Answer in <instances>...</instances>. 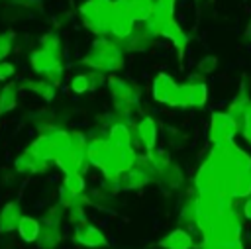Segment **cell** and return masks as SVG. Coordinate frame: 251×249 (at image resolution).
<instances>
[{
  "label": "cell",
  "mask_w": 251,
  "mask_h": 249,
  "mask_svg": "<svg viewBox=\"0 0 251 249\" xmlns=\"http://www.w3.org/2000/svg\"><path fill=\"white\" fill-rule=\"evenodd\" d=\"M82 65L90 67L92 71H100V73L120 71L124 67V51L116 41L100 37L92 43L88 55L82 59Z\"/></svg>",
  "instance_id": "1"
},
{
  "label": "cell",
  "mask_w": 251,
  "mask_h": 249,
  "mask_svg": "<svg viewBox=\"0 0 251 249\" xmlns=\"http://www.w3.org/2000/svg\"><path fill=\"white\" fill-rule=\"evenodd\" d=\"M90 88H92V84H90V75H88V73L73 76V80H71V90H73L75 94H84V92L90 90Z\"/></svg>",
  "instance_id": "34"
},
{
  "label": "cell",
  "mask_w": 251,
  "mask_h": 249,
  "mask_svg": "<svg viewBox=\"0 0 251 249\" xmlns=\"http://www.w3.org/2000/svg\"><path fill=\"white\" fill-rule=\"evenodd\" d=\"M22 210L18 202H8L2 212H0V231L2 233H10L14 229H18V224L22 220Z\"/></svg>",
  "instance_id": "18"
},
{
  "label": "cell",
  "mask_w": 251,
  "mask_h": 249,
  "mask_svg": "<svg viewBox=\"0 0 251 249\" xmlns=\"http://www.w3.org/2000/svg\"><path fill=\"white\" fill-rule=\"evenodd\" d=\"M169 106L180 108V110H182V108H188V106H190V84H180V86H176L175 94L171 96Z\"/></svg>",
  "instance_id": "30"
},
{
  "label": "cell",
  "mask_w": 251,
  "mask_h": 249,
  "mask_svg": "<svg viewBox=\"0 0 251 249\" xmlns=\"http://www.w3.org/2000/svg\"><path fill=\"white\" fill-rule=\"evenodd\" d=\"M29 63H31V69L33 73L41 75L45 80L53 82L55 86L61 82V76H63V65L57 57H53L51 53L43 51V49H35L31 55H29Z\"/></svg>",
  "instance_id": "6"
},
{
  "label": "cell",
  "mask_w": 251,
  "mask_h": 249,
  "mask_svg": "<svg viewBox=\"0 0 251 249\" xmlns=\"http://www.w3.org/2000/svg\"><path fill=\"white\" fill-rule=\"evenodd\" d=\"M16 73V67L12 63H6V61H0V80H8L12 78Z\"/></svg>",
  "instance_id": "38"
},
{
  "label": "cell",
  "mask_w": 251,
  "mask_h": 249,
  "mask_svg": "<svg viewBox=\"0 0 251 249\" xmlns=\"http://www.w3.org/2000/svg\"><path fill=\"white\" fill-rule=\"evenodd\" d=\"M47 137L51 139V143L57 149V153H63V151H67L71 147V133L65 131V129H59V127L51 129V131H47Z\"/></svg>",
  "instance_id": "29"
},
{
  "label": "cell",
  "mask_w": 251,
  "mask_h": 249,
  "mask_svg": "<svg viewBox=\"0 0 251 249\" xmlns=\"http://www.w3.org/2000/svg\"><path fill=\"white\" fill-rule=\"evenodd\" d=\"M14 167H16L18 173H39L41 174L49 169V161H43L37 155H33L29 149H25L24 153L18 155Z\"/></svg>",
  "instance_id": "13"
},
{
  "label": "cell",
  "mask_w": 251,
  "mask_h": 249,
  "mask_svg": "<svg viewBox=\"0 0 251 249\" xmlns=\"http://www.w3.org/2000/svg\"><path fill=\"white\" fill-rule=\"evenodd\" d=\"M198 229L202 231L204 241H231V239H239L243 231V224H241V218L233 212V214L220 216L212 222L200 224Z\"/></svg>",
  "instance_id": "2"
},
{
  "label": "cell",
  "mask_w": 251,
  "mask_h": 249,
  "mask_svg": "<svg viewBox=\"0 0 251 249\" xmlns=\"http://www.w3.org/2000/svg\"><path fill=\"white\" fill-rule=\"evenodd\" d=\"M18 104V92L14 84H8L4 88H0V114L14 110Z\"/></svg>",
  "instance_id": "28"
},
{
  "label": "cell",
  "mask_w": 251,
  "mask_h": 249,
  "mask_svg": "<svg viewBox=\"0 0 251 249\" xmlns=\"http://www.w3.org/2000/svg\"><path fill=\"white\" fill-rule=\"evenodd\" d=\"M75 241L80 243L82 247H102L108 243L102 229H98L90 224H82V225L75 227Z\"/></svg>",
  "instance_id": "12"
},
{
  "label": "cell",
  "mask_w": 251,
  "mask_h": 249,
  "mask_svg": "<svg viewBox=\"0 0 251 249\" xmlns=\"http://www.w3.org/2000/svg\"><path fill=\"white\" fill-rule=\"evenodd\" d=\"M178 84H175V80L167 75V73H159L153 80V98L157 102H163V104H169L171 102V96L175 94Z\"/></svg>",
  "instance_id": "15"
},
{
  "label": "cell",
  "mask_w": 251,
  "mask_h": 249,
  "mask_svg": "<svg viewBox=\"0 0 251 249\" xmlns=\"http://www.w3.org/2000/svg\"><path fill=\"white\" fill-rule=\"evenodd\" d=\"M27 90H31L33 94H37V96H41L43 100H53L55 98V94H57V86L53 84V82H49V80H45V78H35V80H29V82H25L24 84Z\"/></svg>",
  "instance_id": "23"
},
{
  "label": "cell",
  "mask_w": 251,
  "mask_h": 249,
  "mask_svg": "<svg viewBox=\"0 0 251 249\" xmlns=\"http://www.w3.org/2000/svg\"><path fill=\"white\" fill-rule=\"evenodd\" d=\"M159 245L163 249H194V239H192V235L186 229L176 227L171 233H167L159 241Z\"/></svg>",
  "instance_id": "16"
},
{
  "label": "cell",
  "mask_w": 251,
  "mask_h": 249,
  "mask_svg": "<svg viewBox=\"0 0 251 249\" xmlns=\"http://www.w3.org/2000/svg\"><path fill=\"white\" fill-rule=\"evenodd\" d=\"M147 182H149V174H147L141 167H133V169L126 171V173L120 176V180H118L120 188H124V190L141 188V186H145Z\"/></svg>",
  "instance_id": "20"
},
{
  "label": "cell",
  "mask_w": 251,
  "mask_h": 249,
  "mask_svg": "<svg viewBox=\"0 0 251 249\" xmlns=\"http://www.w3.org/2000/svg\"><path fill=\"white\" fill-rule=\"evenodd\" d=\"M241 108H243V112H241V120H239L241 133H243L245 141L251 145V100H249L245 94H241Z\"/></svg>",
  "instance_id": "27"
},
{
  "label": "cell",
  "mask_w": 251,
  "mask_h": 249,
  "mask_svg": "<svg viewBox=\"0 0 251 249\" xmlns=\"http://www.w3.org/2000/svg\"><path fill=\"white\" fill-rule=\"evenodd\" d=\"M216 65H218V59L216 57H204L200 63H198V69L202 71V73H212L214 69H216Z\"/></svg>",
  "instance_id": "37"
},
{
  "label": "cell",
  "mask_w": 251,
  "mask_h": 249,
  "mask_svg": "<svg viewBox=\"0 0 251 249\" xmlns=\"http://www.w3.org/2000/svg\"><path fill=\"white\" fill-rule=\"evenodd\" d=\"M57 167H61L65 171V174L69 173H80L84 167H86V149H73L69 147L67 151L59 153L57 159H55Z\"/></svg>",
  "instance_id": "10"
},
{
  "label": "cell",
  "mask_w": 251,
  "mask_h": 249,
  "mask_svg": "<svg viewBox=\"0 0 251 249\" xmlns=\"http://www.w3.org/2000/svg\"><path fill=\"white\" fill-rule=\"evenodd\" d=\"M27 149H29L33 155H37L39 159H43V161H55V159H57V155H59V153H57V149L53 147L51 139L47 137V133H43V135L35 137Z\"/></svg>",
  "instance_id": "21"
},
{
  "label": "cell",
  "mask_w": 251,
  "mask_h": 249,
  "mask_svg": "<svg viewBox=\"0 0 251 249\" xmlns=\"http://www.w3.org/2000/svg\"><path fill=\"white\" fill-rule=\"evenodd\" d=\"M41 49L47 51V53H51L59 61L63 59V43H61V37L55 31H49V33H45L41 37Z\"/></svg>",
  "instance_id": "25"
},
{
  "label": "cell",
  "mask_w": 251,
  "mask_h": 249,
  "mask_svg": "<svg viewBox=\"0 0 251 249\" xmlns=\"http://www.w3.org/2000/svg\"><path fill=\"white\" fill-rule=\"evenodd\" d=\"M135 165H137V153L131 147H126V149H114L112 147V155L106 161V165L102 167V174L108 182H118L120 176L126 171L133 169Z\"/></svg>",
  "instance_id": "5"
},
{
  "label": "cell",
  "mask_w": 251,
  "mask_h": 249,
  "mask_svg": "<svg viewBox=\"0 0 251 249\" xmlns=\"http://www.w3.org/2000/svg\"><path fill=\"white\" fill-rule=\"evenodd\" d=\"M173 8H175V0H155L153 12L145 22V29L149 31V35L153 37L161 35L163 27L173 22Z\"/></svg>",
  "instance_id": "9"
},
{
  "label": "cell",
  "mask_w": 251,
  "mask_h": 249,
  "mask_svg": "<svg viewBox=\"0 0 251 249\" xmlns=\"http://www.w3.org/2000/svg\"><path fill=\"white\" fill-rule=\"evenodd\" d=\"M200 249H245L241 239H231V241H204Z\"/></svg>",
  "instance_id": "33"
},
{
  "label": "cell",
  "mask_w": 251,
  "mask_h": 249,
  "mask_svg": "<svg viewBox=\"0 0 251 249\" xmlns=\"http://www.w3.org/2000/svg\"><path fill=\"white\" fill-rule=\"evenodd\" d=\"M237 122L224 112H214L210 118V141L214 145H226L233 143V137L237 133Z\"/></svg>",
  "instance_id": "7"
},
{
  "label": "cell",
  "mask_w": 251,
  "mask_h": 249,
  "mask_svg": "<svg viewBox=\"0 0 251 249\" xmlns=\"http://www.w3.org/2000/svg\"><path fill=\"white\" fill-rule=\"evenodd\" d=\"M112 12H114V2L112 0H86L78 8L82 24L98 35L108 33Z\"/></svg>",
  "instance_id": "3"
},
{
  "label": "cell",
  "mask_w": 251,
  "mask_h": 249,
  "mask_svg": "<svg viewBox=\"0 0 251 249\" xmlns=\"http://www.w3.org/2000/svg\"><path fill=\"white\" fill-rule=\"evenodd\" d=\"M12 51V37L6 33H0V61H4Z\"/></svg>",
  "instance_id": "36"
},
{
  "label": "cell",
  "mask_w": 251,
  "mask_h": 249,
  "mask_svg": "<svg viewBox=\"0 0 251 249\" xmlns=\"http://www.w3.org/2000/svg\"><path fill=\"white\" fill-rule=\"evenodd\" d=\"M63 186H67L75 194H84V190H86V182H84V176L80 173H69V174H65Z\"/></svg>",
  "instance_id": "32"
},
{
  "label": "cell",
  "mask_w": 251,
  "mask_h": 249,
  "mask_svg": "<svg viewBox=\"0 0 251 249\" xmlns=\"http://www.w3.org/2000/svg\"><path fill=\"white\" fill-rule=\"evenodd\" d=\"M112 155V145L108 143L106 137H94L86 143V161L98 169L106 165V161Z\"/></svg>",
  "instance_id": "11"
},
{
  "label": "cell",
  "mask_w": 251,
  "mask_h": 249,
  "mask_svg": "<svg viewBox=\"0 0 251 249\" xmlns=\"http://www.w3.org/2000/svg\"><path fill=\"white\" fill-rule=\"evenodd\" d=\"M133 20L129 16V0H116L114 2V12L110 18V27L108 31L118 39L124 41L133 33Z\"/></svg>",
  "instance_id": "8"
},
{
  "label": "cell",
  "mask_w": 251,
  "mask_h": 249,
  "mask_svg": "<svg viewBox=\"0 0 251 249\" xmlns=\"http://www.w3.org/2000/svg\"><path fill=\"white\" fill-rule=\"evenodd\" d=\"M243 218L251 222V198H247L245 204H243Z\"/></svg>",
  "instance_id": "39"
},
{
  "label": "cell",
  "mask_w": 251,
  "mask_h": 249,
  "mask_svg": "<svg viewBox=\"0 0 251 249\" xmlns=\"http://www.w3.org/2000/svg\"><path fill=\"white\" fill-rule=\"evenodd\" d=\"M137 139L139 143L147 149V151H153L155 145H157V124L151 116H145L137 122Z\"/></svg>",
  "instance_id": "14"
},
{
  "label": "cell",
  "mask_w": 251,
  "mask_h": 249,
  "mask_svg": "<svg viewBox=\"0 0 251 249\" xmlns=\"http://www.w3.org/2000/svg\"><path fill=\"white\" fill-rule=\"evenodd\" d=\"M108 88H110V94H112L116 112H120V114H129V112L137 106V102H139V88H137L135 84L112 76V78L108 80Z\"/></svg>",
  "instance_id": "4"
},
{
  "label": "cell",
  "mask_w": 251,
  "mask_h": 249,
  "mask_svg": "<svg viewBox=\"0 0 251 249\" xmlns=\"http://www.w3.org/2000/svg\"><path fill=\"white\" fill-rule=\"evenodd\" d=\"M251 196V171L237 173L233 182V198H249Z\"/></svg>",
  "instance_id": "26"
},
{
  "label": "cell",
  "mask_w": 251,
  "mask_h": 249,
  "mask_svg": "<svg viewBox=\"0 0 251 249\" xmlns=\"http://www.w3.org/2000/svg\"><path fill=\"white\" fill-rule=\"evenodd\" d=\"M69 220H71L75 225H82V224H86L84 206H76V208H71V210H69Z\"/></svg>",
  "instance_id": "35"
},
{
  "label": "cell",
  "mask_w": 251,
  "mask_h": 249,
  "mask_svg": "<svg viewBox=\"0 0 251 249\" xmlns=\"http://www.w3.org/2000/svg\"><path fill=\"white\" fill-rule=\"evenodd\" d=\"M108 143L114 147V149H126V147H131V129L127 127V124L124 122H114L108 129V135H106Z\"/></svg>",
  "instance_id": "17"
},
{
  "label": "cell",
  "mask_w": 251,
  "mask_h": 249,
  "mask_svg": "<svg viewBox=\"0 0 251 249\" xmlns=\"http://www.w3.org/2000/svg\"><path fill=\"white\" fill-rule=\"evenodd\" d=\"M208 100V88L204 82H190V106L202 108Z\"/></svg>",
  "instance_id": "31"
},
{
  "label": "cell",
  "mask_w": 251,
  "mask_h": 249,
  "mask_svg": "<svg viewBox=\"0 0 251 249\" xmlns=\"http://www.w3.org/2000/svg\"><path fill=\"white\" fill-rule=\"evenodd\" d=\"M161 35L173 41V45H175V47H176V51H178V59H180V57L184 55L186 45H188V35L184 33V29H182L175 20H173L171 24H167V25L163 27Z\"/></svg>",
  "instance_id": "19"
},
{
  "label": "cell",
  "mask_w": 251,
  "mask_h": 249,
  "mask_svg": "<svg viewBox=\"0 0 251 249\" xmlns=\"http://www.w3.org/2000/svg\"><path fill=\"white\" fill-rule=\"evenodd\" d=\"M18 235H20V239L22 241H25V243H33V241H37L39 239V231H41V222H37L35 218H31V216H24L22 220H20V224H18Z\"/></svg>",
  "instance_id": "22"
},
{
  "label": "cell",
  "mask_w": 251,
  "mask_h": 249,
  "mask_svg": "<svg viewBox=\"0 0 251 249\" xmlns=\"http://www.w3.org/2000/svg\"><path fill=\"white\" fill-rule=\"evenodd\" d=\"M155 0H129V16L133 22H147L153 12Z\"/></svg>",
  "instance_id": "24"
}]
</instances>
